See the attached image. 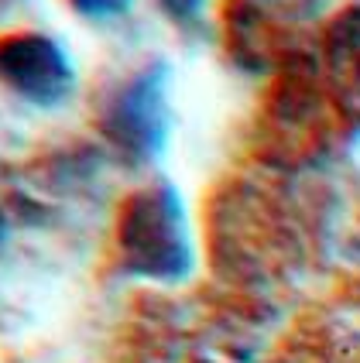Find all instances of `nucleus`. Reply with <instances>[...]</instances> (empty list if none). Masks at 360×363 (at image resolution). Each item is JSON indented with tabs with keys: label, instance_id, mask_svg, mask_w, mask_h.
Returning a JSON list of instances; mask_svg holds the SVG:
<instances>
[{
	"label": "nucleus",
	"instance_id": "nucleus-1",
	"mask_svg": "<svg viewBox=\"0 0 360 363\" xmlns=\"http://www.w3.org/2000/svg\"><path fill=\"white\" fill-rule=\"evenodd\" d=\"M206 254L223 281L268 284L299 264V226L264 185L230 179L206 202Z\"/></svg>",
	"mask_w": 360,
	"mask_h": 363
},
{
	"label": "nucleus",
	"instance_id": "nucleus-2",
	"mask_svg": "<svg viewBox=\"0 0 360 363\" xmlns=\"http://www.w3.org/2000/svg\"><path fill=\"white\" fill-rule=\"evenodd\" d=\"M322 79L320 62L299 55L271 76L258 113V155L275 168H302L322 162L347 134V106Z\"/></svg>",
	"mask_w": 360,
	"mask_h": 363
},
{
	"label": "nucleus",
	"instance_id": "nucleus-3",
	"mask_svg": "<svg viewBox=\"0 0 360 363\" xmlns=\"http://www.w3.org/2000/svg\"><path fill=\"white\" fill-rule=\"evenodd\" d=\"M114 261L127 278L155 284H179L192 274L189 213L172 182L151 179L117 202Z\"/></svg>",
	"mask_w": 360,
	"mask_h": 363
},
{
	"label": "nucleus",
	"instance_id": "nucleus-4",
	"mask_svg": "<svg viewBox=\"0 0 360 363\" xmlns=\"http://www.w3.org/2000/svg\"><path fill=\"white\" fill-rule=\"evenodd\" d=\"M89 121L114 162L127 168L155 164L172 130L168 65L148 59L120 79L107 82L93 100Z\"/></svg>",
	"mask_w": 360,
	"mask_h": 363
},
{
	"label": "nucleus",
	"instance_id": "nucleus-5",
	"mask_svg": "<svg viewBox=\"0 0 360 363\" xmlns=\"http://www.w3.org/2000/svg\"><path fill=\"white\" fill-rule=\"evenodd\" d=\"M326 11V0H223L220 31L227 55L247 72H278L309 55L299 48L305 24Z\"/></svg>",
	"mask_w": 360,
	"mask_h": 363
},
{
	"label": "nucleus",
	"instance_id": "nucleus-6",
	"mask_svg": "<svg viewBox=\"0 0 360 363\" xmlns=\"http://www.w3.org/2000/svg\"><path fill=\"white\" fill-rule=\"evenodd\" d=\"M0 86L38 110H55L76 89V69L69 52L45 31H4L0 35Z\"/></svg>",
	"mask_w": 360,
	"mask_h": 363
},
{
	"label": "nucleus",
	"instance_id": "nucleus-7",
	"mask_svg": "<svg viewBox=\"0 0 360 363\" xmlns=\"http://www.w3.org/2000/svg\"><path fill=\"white\" fill-rule=\"evenodd\" d=\"M320 65L329 82L360 89V4L337 11L320 31Z\"/></svg>",
	"mask_w": 360,
	"mask_h": 363
},
{
	"label": "nucleus",
	"instance_id": "nucleus-8",
	"mask_svg": "<svg viewBox=\"0 0 360 363\" xmlns=\"http://www.w3.org/2000/svg\"><path fill=\"white\" fill-rule=\"evenodd\" d=\"M103 155L93 144H65V147H52L41 158L28 162V179L38 189H52L55 196L62 192H76L82 185H89L93 175L100 172Z\"/></svg>",
	"mask_w": 360,
	"mask_h": 363
},
{
	"label": "nucleus",
	"instance_id": "nucleus-9",
	"mask_svg": "<svg viewBox=\"0 0 360 363\" xmlns=\"http://www.w3.org/2000/svg\"><path fill=\"white\" fill-rule=\"evenodd\" d=\"M158 4L179 28H196V24H202V14H206L209 0H158Z\"/></svg>",
	"mask_w": 360,
	"mask_h": 363
},
{
	"label": "nucleus",
	"instance_id": "nucleus-10",
	"mask_svg": "<svg viewBox=\"0 0 360 363\" xmlns=\"http://www.w3.org/2000/svg\"><path fill=\"white\" fill-rule=\"evenodd\" d=\"M134 0H69V7L80 14V18H89V21H110L124 14Z\"/></svg>",
	"mask_w": 360,
	"mask_h": 363
},
{
	"label": "nucleus",
	"instance_id": "nucleus-11",
	"mask_svg": "<svg viewBox=\"0 0 360 363\" xmlns=\"http://www.w3.org/2000/svg\"><path fill=\"white\" fill-rule=\"evenodd\" d=\"M14 189L18 185H11V172H7V164L0 162V247L7 243L11 237V230H14Z\"/></svg>",
	"mask_w": 360,
	"mask_h": 363
},
{
	"label": "nucleus",
	"instance_id": "nucleus-12",
	"mask_svg": "<svg viewBox=\"0 0 360 363\" xmlns=\"http://www.w3.org/2000/svg\"><path fill=\"white\" fill-rule=\"evenodd\" d=\"M189 363H220V360H206V357H192Z\"/></svg>",
	"mask_w": 360,
	"mask_h": 363
}]
</instances>
